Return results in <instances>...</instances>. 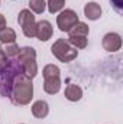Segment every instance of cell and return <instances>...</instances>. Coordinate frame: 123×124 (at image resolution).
Segmentation results:
<instances>
[{"label": "cell", "instance_id": "cell-16", "mask_svg": "<svg viewBox=\"0 0 123 124\" xmlns=\"http://www.w3.org/2000/svg\"><path fill=\"white\" fill-rule=\"evenodd\" d=\"M60 74H61L60 68H58L57 65H54V63H48V65H45V68H44V71H42L44 79H46V78H52V77H60Z\"/></svg>", "mask_w": 123, "mask_h": 124}, {"label": "cell", "instance_id": "cell-18", "mask_svg": "<svg viewBox=\"0 0 123 124\" xmlns=\"http://www.w3.org/2000/svg\"><path fill=\"white\" fill-rule=\"evenodd\" d=\"M64 4H65V0H48L46 7H48V12L51 15H55V13L61 12Z\"/></svg>", "mask_w": 123, "mask_h": 124}, {"label": "cell", "instance_id": "cell-23", "mask_svg": "<svg viewBox=\"0 0 123 124\" xmlns=\"http://www.w3.org/2000/svg\"><path fill=\"white\" fill-rule=\"evenodd\" d=\"M0 4H1V1H0Z\"/></svg>", "mask_w": 123, "mask_h": 124}, {"label": "cell", "instance_id": "cell-2", "mask_svg": "<svg viewBox=\"0 0 123 124\" xmlns=\"http://www.w3.org/2000/svg\"><path fill=\"white\" fill-rule=\"evenodd\" d=\"M51 52L57 59H60L64 63L74 61L78 56V51L72 45H70L67 39H57L51 46Z\"/></svg>", "mask_w": 123, "mask_h": 124}, {"label": "cell", "instance_id": "cell-22", "mask_svg": "<svg viewBox=\"0 0 123 124\" xmlns=\"http://www.w3.org/2000/svg\"><path fill=\"white\" fill-rule=\"evenodd\" d=\"M6 28V17L0 13V31H3Z\"/></svg>", "mask_w": 123, "mask_h": 124}, {"label": "cell", "instance_id": "cell-15", "mask_svg": "<svg viewBox=\"0 0 123 124\" xmlns=\"http://www.w3.org/2000/svg\"><path fill=\"white\" fill-rule=\"evenodd\" d=\"M68 43L72 45L75 49H84L88 43L87 36H68Z\"/></svg>", "mask_w": 123, "mask_h": 124}, {"label": "cell", "instance_id": "cell-17", "mask_svg": "<svg viewBox=\"0 0 123 124\" xmlns=\"http://www.w3.org/2000/svg\"><path fill=\"white\" fill-rule=\"evenodd\" d=\"M29 7H31V12L36 15H42L46 9V1L45 0H29Z\"/></svg>", "mask_w": 123, "mask_h": 124}, {"label": "cell", "instance_id": "cell-9", "mask_svg": "<svg viewBox=\"0 0 123 124\" xmlns=\"http://www.w3.org/2000/svg\"><path fill=\"white\" fill-rule=\"evenodd\" d=\"M61 90V79L60 77H52V78H46L44 79V91L49 95L58 94Z\"/></svg>", "mask_w": 123, "mask_h": 124}, {"label": "cell", "instance_id": "cell-1", "mask_svg": "<svg viewBox=\"0 0 123 124\" xmlns=\"http://www.w3.org/2000/svg\"><path fill=\"white\" fill-rule=\"evenodd\" d=\"M10 101L15 105H28L33 98V84L25 74L18 75L12 85L10 91Z\"/></svg>", "mask_w": 123, "mask_h": 124}, {"label": "cell", "instance_id": "cell-13", "mask_svg": "<svg viewBox=\"0 0 123 124\" xmlns=\"http://www.w3.org/2000/svg\"><path fill=\"white\" fill-rule=\"evenodd\" d=\"M88 32H90V28H88L87 23H84V22H77V23L70 29L68 35H70V36H87Z\"/></svg>", "mask_w": 123, "mask_h": 124}, {"label": "cell", "instance_id": "cell-4", "mask_svg": "<svg viewBox=\"0 0 123 124\" xmlns=\"http://www.w3.org/2000/svg\"><path fill=\"white\" fill-rule=\"evenodd\" d=\"M77 22H80L78 15L72 9H65L57 16V25H58V29L61 32H70V29Z\"/></svg>", "mask_w": 123, "mask_h": 124}, {"label": "cell", "instance_id": "cell-5", "mask_svg": "<svg viewBox=\"0 0 123 124\" xmlns=\"http://www.w3.org/2000/svg\"><path fill=\"white\" fill-rule=\"evenodd\" d=\"M101 45H103V49L107 51V52H117L122 48V36L116 32L106 33L103 36Z\"/></svg>", "mask_w": 123, "mask_h": 124}, {"label": "cell", "instance_id": "cell-20", "mask_svg": "<svg viewBox=\"0 0 123 124\" xmlns=\"http://www.w3.org/2000/svg\"><path fill=\"white\" fill-rule=\"evenodd\" d=\"M110 3H112L113 9H114L119 15L123 12V0H110Z\"/></svg>", "mask_w": 123, "mask_h": 124}, {"label": "cell", "instance_id": "cell-14", "mask_svg": "<svg viewBox=\"0 0 123 124\" xmlns=\"http://www.w3.org/2000/svg\"><path fill=\"white\" fill-rule=\"evenodd\" d=\"M0 42L4 45L16 42V32L12 28H4L3 31H0Z\"/></svg>", "mask_w": 123, "mask_h": 124}, {"label": "cell", "instance_id": "cell-7", "mask_svg": "<svg viewBox=\"0 0 123 124\" xmlns=\"http://www.w3.org/2000/svg\"><path fill=\"white\" fill-rule=\"evenodd\" d=\"M103 10H101V6L96 1H88L86 6H84V16L88 19V20H97L100 19Z\"/></svg>", "mask_w": 123, "mask_h": 124}, {"label": "cell", "instance_id": "cell-10", "mask_svg": "<svg viewBox=\"0 0 123 124\" xmlns=\"http://www.w3.org/2000/svg\"><path fill=\"white\" fill-rule=\"evenodd\" d=\"M65 98L68 100V101H72V102H75V101H80L81 100V97H83V90L77 85V84H70L67 88H65Z\"/></svg>", "mask_w": 123, "mask_h": 124}, {"label": "cell", "instance_id": "cell-8", "mask_svg": "<svg viewBox=\"0 0 123 124\" xmlns=\"http://www.w3.org/2000/svg\"><path fill=\"white\" fill-rule=\"evenodd\" d=\"M49 113V105L44 100H38L32 104V114L36 118H45Z\"/></svg>", "mask_w": 123, "mask_h": 124}, {"label": "cell", "instance_id": "cell-19", "mask_svg": "<svg viewBox=\"0 0 123 124\" xmlns=\"http://www.w3.org/2000/svg\"><path fill=\"white\" fill-rule=\"evenodd\" d=\"M19 46H18V43L16 42H13V43H7V45H4V48H3V52L6 54V56H9V58H13V56H18V54H19Z\"/></svg>", "mask_w": 123, "mask_h": 124}, {"label": "cell", "instance_id": "cell-12", "mask_svg": "<svg viewBox=\"0 0 123 124\" xmlns=\"http://www.w3.org/2000/svg\"><path fill=\"white\" fill-rule=\"evenodd\" d=\"M22 69H23V74L29 78V79H33L38 74V63H36V59H32V61H26L22 63Z\"/></svg>", "mask_w": 123, "mask_h": 124}, {"label": "cell", "instance_id": "cell-6", "mask_svg": "<svg viewBox=\"0 0 123 124\" xmlns=\"http://www.w3.org/2000/svg\"><path fill=\"white\" fill-rule=\"evenodd\" d=\"M54 33V28L48 20H41L36 23V35L35 38H38L41 42H46L52 38Z\"/></svg>", "mask_w": 123, "mask_h": 124}, {"label": "cell", "instance_id": "cell-3", "mask_svg": "<svg viewBox=\"0 0 123 124\" xmlns=\"http://www.w3.org/2000/svg\"><path fill=\"white\" fill-rule=\"evenodd\" d=\"M18 23L20 25L22 32L26 38H29V39L35 38V35H36V20H35V15L29 9H23V10L19 12Z\"/></svg>", "mask_w": 123, "mask_h": 124}, {"label": "cell", "instance_id": "cell-11", "mask_svg": "<svg viewBox=\"0 0 123 124\" xmlns=\"http://www.w3.org/2000/svg\"><path fill=\"white\" fill-rule=\"evenodd\" d=\"M32 59H36V51L33 48L29 46H25V48H20L19 49V54H18V61L20 63L26 61H32Z\"/></svg>", "mask_w": 123, "mask_h": 124}, {"label": "cell", "instance_id": "cell-21", "mask_svg": "<svg viewBox=\"0 0 123 124\" xmlns=\"http://www.w3.org/2000/svg\"><path fill=\"white\" fill-rule=\"evenodd\" d=\"M6 65H7V56H6V54L3 52V49L0 48V69H3Z\"/></svg>", "mask_w": 123, "mask_h": 124}]
</instances>
